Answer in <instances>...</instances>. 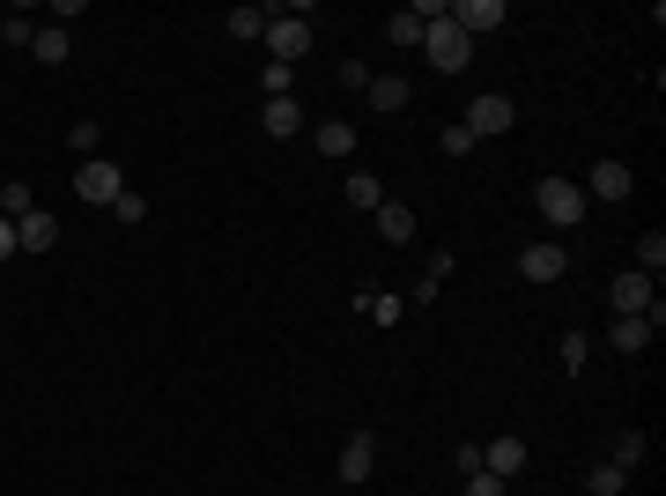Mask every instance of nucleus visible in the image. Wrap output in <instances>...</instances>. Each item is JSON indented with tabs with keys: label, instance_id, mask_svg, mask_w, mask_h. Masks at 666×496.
I'll use <instances>...</instances> for the list:
<instances>
[{
	"label": "nucleus",
	"instance_id": "obj_1",
	"mask_svg": "<svg viewBox=\"0 0 666 496\" xmlns=\"http://www.w3.org/2000/svg\"><path fill=\"white\" fill-rule=\"evenodd\" d=\"M311 38H319V30H311V23H304V8H274V23H267V60H274V67H296V60H304V52H311Z\"/></svg>",
	"mask_w": 666,
	"mask_h": 496
},
{
	"label": "nucleus",
	"instance_id": "obj_2",
	"mask_svg": "<svg viewBox=\"0 0 666 496\" xmlns=\"http://www.w3.org/2000/svg\"><path fill=\"white\" fill-rule=\"evenodd\" d=\"M466 52H474V38H466V30H459L452 15H445V23H430V30H422V60H430V67H437V75H459V67H466Z\"/></svg>",
	"mask_w": 666,
	"mask_h": 496
},
{
	"label": "nucleus",
	"instance_id": "obj_3",
	"mask_svg": "<svg viewBox=\"0 0 666 496\" xmlns=\"http://www.w3.org/2000/svg\"><path fill=\"white\" fill-rule=\"evenodd\" d=\"M534 207H541L555 230H571V222H585V186H571V178H541V186H534Z\"/></svg>",
	"mask_w": 666,
	"mask_h": 496
},
{
	"label": "nucleus",
	"instance_id": "obj_4",
	"mask_svg": "<svg viewBox=\"0 0 666 496\" xmlns=\"http://www.w3.org/2000/svg\"><path fill=\"white\" fill-rule=\"evenodd\" d=\"M511 119H518V104H511V97H503V89H482V97H474V104H466V133H474V141H489V133H511Z\"/></svg>",
	"mask_w": 666,
	"mask_h": 496
},
{
	"label": "nucleus",
	"instance_id": "obj_5",
	"mask_svg": "<svg viewBox=\"0 0 666 496\" xmlns=\"http://www.w3.org/2000/svg\"><path fill=\"white\" fill-rule=\"evenodd\" d=\"M659 327H666V304H652V311H629V319H615V327H607V341H615L623 356H644Z\"/></svg>",
	"mask_w": 666,
	"mask_h": 496
},
{
	"label": "nucleus",
	"instance_id": "obj_6",
	"mask_svg": "<svg viewBox=\"0 0 666 496\" xmlns=\"http://www.w3.org/2000/svg\"><path fill=\"white\" fill-rule=\"evenodd\" d=\"M75 193L82 201H97V207H112L126 193V178H119V164H104V156H89L82 170H75Z\"/></svg>",
	"mask_w": 666,
	"mask_h": 496
},
{
	"label": "nucleus",
	"instance_id": "obj_7",
	"mask_svg": "<svg viewBox=\"0 0 666 496\" xmlns=\"http://www.w3.org/2000/svg\"><path fill=\"white\" fill-rule=\"evenodd\" d=\"M607 304H615V319H629V311H652V304H659V282L629 267V275H615V290H607Z\"/></svg>",
	"mask_w": 666,
	"mask_h": 496
},
{
	"label": "nucleus",
	"instance_id": "obj_8",
	"mask_svg": "<svg viewBox=\"0 0 666 496\" xmlns=\"http://www.w3.org/2000/svg\"><path fill=\"white\" fill-rule=\"evenodd\" d=\"M371 474H377V437H371V430H356V437L341 445V482H348V489H363Z\"/></svg>",
	"mask_w": 666,
	"mask_h": 496
},
{
	"label": "nucleus",
	"instance_id": "obj_9",
	"mask_svg": "<svg viewBox=\"0 0 666 496\" xmlns=\"http://www.w3.org/2000/svg\"><path fill=\"white\" fill-rule=\"evenodd\" d=\"M452 23L474 38V30H503V23H511V8H503V0H452Z\"/></svg>",
	"mask_w": 666,
	"mask_h": 496
},
{
	"label": "nucleus",
	"instance_id": "obj_10",
	"mask_svg": "<svg viewBox=\"0 0 666 496\" xmlns=\"http://www.w3.org/2000/svg\"><path fill=\"white\" fill-rule=\"evenodd\" d=\"M563 267H571L563 245H526L518 252V275H526V282H563Z\"/></svg>",
	"mask_w": 666,
	"mask_h": 496
},
{
	"label": "nucleus",
	"instance_id": "obj_11",
	"mask_svg": "<svg viewBox=\"0 0 666 496\" xmlns=\"http://www.w3.org/2000/svg\"><path fill=\"white\" fill-rule=\"evenodd\" d=\"M526 467V437H482V474H518Z\"/></svg>",
	"mask_w": 666,
	"mask_h": 496
},
{
	"label": "nucleus",
	"instance_id": "obj_12",
	"mask_svg": "<svg viewBox=\"0 0 666 496\" xmlns=\"http://www.w3.org/2000/svg\"><path fill=\"white\" fill-rule=\"evenodd\" d=\"M311 149L333 156V164H348V156H356V126H348V119H319V126H311Z\"/></svg>",
	"mask_w": 666,
	"mask_h": 496
},
{
	"label": "nucleus",
	"instance_id": "obj_13",
	"mask_svg": "<svg viewBox=\"0 0 666 496\" xmlns=\"http://www.w3.org/2000/svg\"><path fill=\"white\" fill-rule=\"evenodd\" d=\"M15 245H23V252H52V245H60V222H52L44 207H30V215H15Z\"/></svg>",
	"mask_w": 666,
	"mask_h": 496
},
{
	"label": "nucleus",
	"instance_id": "obj_14",
	"mask_svg": "<svg viewBox=\"0 0 666 496\" xmlns=\"http://www.w3.org/2000/svg\"><path fill=\"white\" fill-rule=\"evenodd\" d=\"M363 97H371V112H385V119H393V112H408L415 82H408V75H371V89H363Z\"/></svg>",
	"mask_w": 666,
	"mask_h": 496
},
{
	"label": "nucleus",
	"instance_id": "obj_15",
	"mask_svg": "<svg viewBox=\"0 0 666 496\" xmlns=\"http://www.w3.org/2000/svg\"><path fill=\"white\" fill-rule=\"evenodd\" d=\"M377 238H385V245H415V207L385 201L377 207Z\"/></svg>",
	"mask_w": 666,
	"mask_h": 496
},
{
	"label": "nucleus",
	"instance_id": "obj_16",
	"mask_svg": "<svg viewBox=\"0 0 666 496\" xmlns=\"http://www.w3.org/2000/svg\"><path fill=\"white\" fill-rule=\"evenodd\" d=\"M30 52H38L44 67H67V52H75V38H67V30H60V23H44L38 38H30Z\"/></svg>",
	"mask_w": 666,
	"mask_h": 496
},
{
	"label": "nucleus",
	"instance_id": "obj_17",
	"mask_svg": "<svg viewBox=\"0 0 666 496\" xmlns=\"http://www.w3.org/2000/svg\"><path fill=\"white\" fill-rule=\"evenodd\" d=\"M259 126H267L274 141H290L296 126H304V112H296V97H267V119H259Z\"/></svg>",
	"mask_w": 666,
	"mask_h": 496
},
{
	"label": "nucleus",
	"instance_id": "obj_18",
	"mask_svg": "<svg viewBox=\"0 0 666 496\" xmlns=\"http://www.w3.org/2000/svg\"><path fill=\"white\" fill-rule=\"evenodd\" d=\"M585 489H592V496H623V489H629V467H615V459L585 467Z\"/></svg>",
	"mask_w": 666,
	"mask_h": 496
},
{
	"label": "nucleus",
	"instance_id": "obj_19",
	"mask_svg": "<svg viewBox=\"0 0 666 496\" xmlns=\"http://www.w3.org/2000/svg\"><path fill=\"white\" fill-rule=\"evenodd\" d=\"M422 30H430V23H422L415 8H400V15H385V38L400 44V52H415V44H422Z\"/></svg>",
	"mask_w": 666,
	"mask_h": 496
},
{
	"label": "nucleus",
	"instance_id": "obj_20",
	"mask_svg": "<svg viewBox=\"0 0 666 496\" xmlns=\"http://www.w3.org/2000/svg\"><path fill=\"white\" fill-rule=\"evenodd\" d=\"M592 193L600 201H629V164H592Z\"/></svg>",
	"mask_w": 666,
	"mask_h": 496
},
{
	"label": "nucleus",
	"instance_id": "obj_21",
	"mask_svg": "<svg viewBox=\"0 0 666 496\" xmlns=\"http://www.w3.org/2000/svg\"><path fill=\"white\" fill-rule=\"evenodd\" d=\"M637 275H652V282L666 275V230H644V238H637Z\"/></svg>",
	"mask_w": 666,
	"mask_h": 496
},
{
	"label": "nucleus",
	"instance_id": "obj_22",
	"mask_svg": "<svg viewBox=\"0 0 666 496\" xmlns=\"http://www.w3.org/2000/svg\"><path fill=\"white\" fill-rule=\"evenodd\" d=\"M348 201H356V207H371V215L385 207V186H377V170H363V164L348 170Z\"/></svg>",
	"mask_w": 666,
	"mask_h": 496
},
{
	"label": "nucleus",
	"instance_id": "obj_23",
	"mask_svg": "<svg viewBox=\"0 0 666 496\" xmlns=\"http://www.w3.org/2000/svg\"><path fill=\"white\" fill-rule=\"evenodd\" d=\"M274 8H230V38H267Z\"/></svg>",
	"mask_w": 666,
	"mask_h": 496
},
{
	"label": "nucleus",
	"instance_id": "obj_24",
	"mask_svg": "<svg viewBox=\"0 0 666 496\" xmlns=\"http://www.w3.org/2000/svg\"><path fill=\"white\" fill-rule=\"evenodd\" d=\"M363 319H371V327H400V319H408V304H400V296H377V290H371Z\"/></svg>",
	"mask_w": 666,
	"mask_h": 496
},
{
	"label": "nucleus",
	"instance_id": "obj_25",
	"mask_svg": "<svg viewBox=\"0 0 666 496\" xmlns=\"http://www.w3.org/2000/svg\"><path fill=\"white\" fill-rule=\"evenodd\" d=\"M555 356H563V371L578 378V371H585V356H592V341H585V333L571 327V333H563V341H555Z\"/></svg>",
	"mask_w": 666,
	"mask_h": 496
},
{
	"label": "nucleus",
	"instance_id": "obj_26",
	"mask_svg": "<svg viewBox=\"0 0 666 496\" xmlns=\"http://www.w3.org/2000/svg\"><path fill=\"white\" fill-rule=\"evenodd\" d=\"M97 141H104V126H97V119H75V126H67V149H75L82 164L97 156Z\"/></svg>",
	"mask_w": 666,
	"mask_h": 496
},
{
	"label": "nucleus",
	"instance_id": "obj_27",
	"mask_svg": "<svg viewBox=\"0 0 666 496\" xmlns=\"http://www.w3.org/2000/svg\"><path fill=\"white\" fill-rule=\"evenodd\" d=\"M607 459H615V467H637V459H644V430H615Z\"/></svg>",
	"mask_w": 666,
	"mask_h": 496
},
{
	"label": "nucleus",
	"instance_id": "obj_28",
	"mask_svg": "<svg viewBox=\"0 0 666 496\" xmlns=\"http://www.w3.org/2000/svg\"><path fill=\"white\" fill-rule=\"evenodd\" d=\"M259 89H267V97H290V89H296V67H274V60H267V67H259Z\"/></svg>",
	"mask_w": 666,
	"mask_h": 496
},
{
	"label": "nucleus",
	"instance_id": "obj_29",
	"mask_svg": "<svg viewBox=\"0 0 666 496\" xmlns=\"http://www.w3.org/2000/svg\"><path fill=\"white\" fill-rule=\"evenodd\" d=\"M437 149H445V156H474V133H466V126H445V133H437Z\"/></svg>",
	"mask_w": 666,
	"mask_h": 496
},
{
	"label": "nucleus",
	"instance_id": "obj_30",
	"mask_svg": "<svg viewBox=\"0 0 666 496\" xmlns=\"http://www.w3.org/2000/svg\"><path fill=\"white\" fill-rule=\"evenodd\" d=\"M112 215H119V222H141V215H149V201H141V193H133V186H126L119 201H112Z\"/></svg>",
	"mask_w": 666,
	"mask_h": 496
},
{
	"label": "nucleus",
	"instance_id": "obj_31",
	"mask_svg": "<svg viewBox=\"0 0 666 496\" xmlns=\"http://www.w3.org/2000/svg\"><path fill=\"white\" fill-rule=\"evenodd\" d=\"M466 496H511L503 474H466Z\"/></svg>",
	"mask_w": 666,
	"mask_h": 496
},
{
	"label": "nucleus",
	"instance_id": "obj_32",
	"mask_svg": "<svg viewBox=\"0 0 666 496\" xmlns=\"http://www.w3.org/2000/svg\"><path fill=\"white\" fill-rule=\"evenodd\" d=\"M38 38V23H23V15H8V23H0V44H30Z\"/></svg>",
	"mask_w": 666,
	"mask_h": 496
},
{
	"label": "nucleus",
	"instance_id": "obj_33",
	"mask_svg": "<svg viewBox=\"0 0 666 496\" xmlns=\"http://www.w3.org/2000/svg\"><path fill=\"white\" fill-rule=\"evenodd\" d=\"M333 82H341V89H371V67H363V60H341V75H333Z\"/></svg>",
	"mask_w": 666,
	"mask_h": 496
},
{
	"label": "nucleus",
	"instance_id": "obj_34",
	"mask_svg": "<svg viewBox=\"0 0 666 496\" xmlns=\"http://www.w3.org/2000/svg\"><path fill=\"white\" fill-rule=\"evenodd\" d=\"M452 459H459V474H482V437H466Z\"/></svg>",
	"mask_w": 666,
	"mask_h": 496
},
{
	"label": "nucleus",
	"instance_id": "obj_35",
	"mask_svg": "<svg viewBox=\"0 0 666 496\" xmlns=\"http://www.w3.org/2000/svg\"><path fill=\"white\" fill-rule=\"evenodd\" d=\"M15 252H23V245H15V222L0 215V259H15Z\"/></svg>",
	"mask_w": 666,
	"mask_h": 496
}]
</instances>
